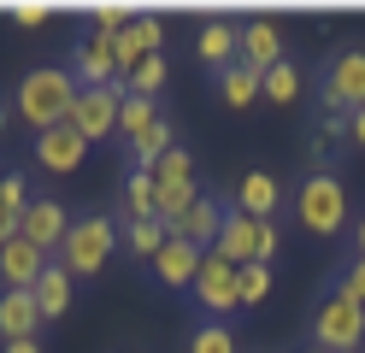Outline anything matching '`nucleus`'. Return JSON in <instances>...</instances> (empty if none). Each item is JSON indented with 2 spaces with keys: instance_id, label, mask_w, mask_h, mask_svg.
Here are the masks:
<instances>
[{
  "instance_id": "1",
  "label": "nucleus",
  "mask_w": 365,
  "mask_h": 353,
  "mask_svg": "<svg viewBox=\"0 0 365 353\" xmlns=\"http://www.w3.org/2000/svg\"><path fill=\"white\" fill-rule=\"evenodd\" d=\"M71 101H77V77L65 65H36L12 88V118L30 135H41V130H59L65 118H71Z\"/></svg>"
},
{
  "instance_id": "2",
  "label": "nucleus",
  "mask_w": 365,
  "mask_h": 353,
  "mask_svg": "<svg viewBox=\"0 0 365 353\" xmlns=\"http://www.w3.org/2000/svg\"><path fill=\"white\" fill-rule=\"evenodd\" d=\"M294 224H301L307 235H348L354 224V206H348V183H341L330 165L324 171H307L301 183H294Z\"/></svg>"
},
{
  "instance_id": "3",
  "label": "nucleus",
  "mask_w": 365,
  "mask_h": 353,
  "mask_svg": "<svg viewBox=\"0 0 365 353\" xmlns=\"http://www.w3.org/2000/svg\"><path fill=\"white\" fill-rule=\"evenodd\" d=\"M112 253H118V224H112V212H83V218H71V230H65L53 259L71 277H101Z\"/></svg>"
},
{
  "instance_id": "4",
  "label": "nucleus",
  "mask_w": 365,
  "mask_h": 353,
  "mask_svg": "<svg viewBox=\"0 0 365 353\" xmlns=\"http://www.w3.org/2000/svg\"><path fill=\"white\" fill-rule=\"evenodd\" d=\"M212 253H224L230 265H277V253H283V230L277 224H259V218H247V212H224V230H218V242Z\"/></svg>"
},
{
  "instance_id": "5",
  "label": "nucleus",
  "mask_w": 365,
  "mask_h": 353,
  "mask_svg": "<svg viewBox=\"0 0 365 353\" xmlns=\"http://www.w3.org/2000/svg\"><path fill=\"white\" fill-rule=\"evenodd\" d=\"M312 347L318 353H359L365 347V312L348 295H336V289L318 295V306H312Z\"/></svg>"
},
{
  "instance_id": "6",
  "label": "nucleus",
  "mask_w": 365,
  "mask_h": 353,
  "mask_svg": "<svg viewBox=\"0 0 365 353\" xmlns=\"http://www.w3.org/2000/svg\"><path fill=\"white\" fill-rule=\"evenodd\" d=\"M365 106V47H336L318 71V112H359Z\"/></svg>"
},
{
  "instance_id": "7",
  "label": "nucleus",
  "mask_w": 365,
  "mask_h": 353,
  "mask_svg": "<svg viewBox=\"0 0 365 353\" xmlns=\"http://www.w3.org/2000/svg\"><path fill=\"white\" fill-rule=\"evenodd\" d=\"M118 106H124V88L112 83V88H77V101H71V124L88 148L95 141H118Z\"/></svg>"
},
{
  "instance_id": "8",
  "label": "nucleus",
  "mask_w": 365,
  "mask_h": 353,
  "mask_svg": "<svg viewBox=\"0 0 365 353\" xmlns=\"http://www.w3.org/2000/svg\"><path fill=\"white\" fill-rule=\"evenodd\" d=\"M195 306L207 318H230V312H242V289H236V265L224 253H212L207 247V259H200V277H195Z\"/></svg>"
},
{
  "instance_id": "9",
  "label": "nucleus",
  "mask_w": 365,
  "mask_h": 353,
  "mask_svg": "<svg viewBox=\"0 0 365 353\" xmlns=\"http://www.w3.org/2000/svg\"><path fill=\"white\" fill-rule=\"evenodd\" d=\"M289 59V47H283V30H277V18H265V12H254V18H242L236 24V65H247V71H265L271 65H283Z\"/></svg>"
},
{
  "instance_id": "10",
  "label": "nucleus",
  "mask_w": 365,
  "mask_h": 353,
  "mask_svg": "<svg viewBox=\"0 0 365 353\" xmlns=\"http://www.w3.org/2000/svg\"><path fill=\"white\" fill-rule=\"evenodd\" d=\"M112 41H118V36H106V30H88L83 41H71V59H65V71L77 77V88H112V83H118Z\"/></svg>"
},
{
  "instance_id": "11",
  "label": "nucleus",
  "mask_w": 365,
  "mask_h": 353,
  "mask_svg": "<svg viewBox=\"0 0 365 353\" xmlns=\"http://www.w3.org/2000/svg\"><path fill=\"white\" fill-rule=\"evenodd\" d=\"M30 159L41 165V177H77L83 159H88V141H83L71 124H59V130H41V135L30 141Z\"/></svg>"
},
{
  "instance_id": "12",
  "label": "nucleus",
  "mask_w": 365,
  "mask_h": 353,
  "mask_svg": "<svg viewBox=\"0 0 365 353\" xmlns=\"http://www.w3.org/2000/svg\"><path fill=\"white\" fill-rule=\"evenodd\" d=\"M230 206L247 212V218H259V224H277L283 206H289V188L271 177V171H247V177L230 188Z\"/></svg>"
},
{
  "instance_id": "13",
  "label": "nucleus",
  "mask_w": 365,
  "mask_h": 353,
  "mask_svg": "<svg viewBox=\"0 0 365 353\" xmlns=\"http://www.w3.org/2000/svg\"><path fill=\"white\" fill-rule=\"evenodd\" d=\"M65 230H71V212H65L53 195H36L30 206H24V218H18V235H24V242H36L41 253H59V242H65Z\"/></svg>"
},
{
  "instance_id": "14",
  "label": "nucleus",
  "mask_w": 365,
  "mask_h": 353,
  "mask_svg": "<svg viewBox=\"0 0 365 353\" xmlns=\"http://www.w3.org/2000/svg\"><path fill=\"white\" fill-rule=\"evenodd\" d=\"M200 259H207V253H200L195 242L171 235V242L153 253V265H148V271H153V282H159V289H195V277H200Z\"/></svg>"
},
{
  "instance_id": "15",
  "label": "nucleus",
  "mask_w": 365,
  "mask_h": 353,
  "mask_svg": "<svg viewBox=\"0 0 365 353\" xmlns=\"http://www.w3.org/2000/svg\"><path fill=\"white\" fill-rule=\"evenodd\" d=\"M41 271H48V253H41L36 242H24V235H12L6 247H0V289H36Z\"/></svg>"
},
{
  "instance_id": "16",
  "label": "nucleus",
  "mask_w": 365,
  "mask_h": 353,
  "mask_svg": "<svg viewBox=\"0 0 365 353\" xmlns=\"http://www.w3.org/2000/svg\"><path fill=\"white\" fill-rule=\"evenodd\" d=\"M30 336H41V306H36V295L0 289V347H6V342H30Z\"/></svg>"
},
{
  "instance_id": "17",
  "label": "nucleus",
  "mask_w": 365,
  "mask_h": 353,
  "mask_svg": "<svg viewBox=\"0 0 365 353\" xmlns=\"http://www.w3.org/2000/svg\"><path fill=\"white\" fill-rule=\"evenodd\" d=\"M224 212H230V200H218V195H200L189 212H182V224L171 235H182V242H195L200 253H207L218 242V230H224Z\"/></svg>"
},
{
  "instance_id": "18",
  "label": "nucleus",
  "mask_w": 365,
  "mask_h": 353,
  "mask_svg": "<svg viewBox=\"0 0 365 353\" xmlns=\"http://www.w3.org/2000/svg\"><path fill=\"white\" fill-rule=\"evenodd\" d=\"M195 59L207 65L212 77H218L224 65H236V24H230V18H207V24L195 30Z\"/></svg>"
},
{
  "instance_id": "19",
  "label": "nucleus",
  "mask_w": 365,
  "mask_h": 353,
  "mask_svg": "<svg viewBox=\"0 0 365 353\" xmlns=\"http://www.w3.org/2000/svg\"><path fill=\"white\" fill-rule=\"evenodd\" d=\"M36 306H41V324H53V318H65L71 312V295H77V277L59 265V259H48V271H41V282H36Z\"/></svg>"
},
{
  "instance_id": "20",
  "label": "nucleus",
  "mask_w": 365,
  "mask_h": 353,
  "mask_svg": "<svg viewBox=\"0 0 365 353\" xmlns=\"http://www.w3.org/2000/svg\"><path fill=\"white\" fill-rule=\"evenodd\" d=\"M153 218V171H130L124 188H118V206H112V224H142Z\"/></svg>"
},
{
  "instance_id": "21",
  "label": "nucleus",
  "mask_w": 365,
  "mask_h": 353,
  "mask_svg": "<svg viewBox=\"0 0 365 353\" xmlns=\"http://www.w3.org/2000/svg\"><path fill=\"white\" fill-rule=\"evenodd\" d=\"M159 118H165V112H159V101H148V94H124V106H118V141H124V148L148 141Z\"/></svg>"
},
{
  "instance_id": "22",
  "label": "nucleus",
  "mask_w": 365,
  "mask_h": 353,
  "mask_svg": "<svg viewBox=\"0 0 365 353\" xmlns=\"http://www.w3.org/2000/svg\"><path fill=\"white\" fill-rule=\"evenodd\" d=\"M307 94V71L294 65V59H283V65H271L265 77H259V101H271V106H294Z\"/></svg>"
},
{
  "instance_id": "23",
  "label": "nucleus",
  "mask_w": 365,
  "mask_h": 353,
  "mask_svg": "<svg viewBox=\"0 0 365 353\" xmlns=\"http://www.w3.org/2000/svg\"><path fill=\"white\" fill-rule=\"evenodd\" d=\"M171 242V230L159 224V218H142V224H124L118 230V247L130 253V259H142V265H153V253Z\"/></svg>"
},
{
  "instance_id": "24",
  "label": "nucleus",
  "mask_w": 365,
  "mask_h": 353,
  "mask_svg": "<svg viewBox=\"0 0 365 353\" xmlns=\"http://www.w3.org/2000/svg\"><path fill=\"white\" fill-rule=\"evenodd\" d=\"M218 101L230 106V112H247L259 101V71H247V65H224L218 71Z\"/></svg>"
},
{
  "instance_id": "25",
  "label": "nucleus",
  "mask_w": 365,
  "mask_h": 353,
  "mask_svg": "<svg viewBox=\"0 0 365 353\" xmlns=\"http://www.w3.org/2000/svg\"><path fill=\"white\" fill-rule=\"evenodd\" d=\"M348 148V112H318V130L307 141V153H312V171H318V159H330Z\"/></svg>"
},
{
  "instance_id": "26",
  "label": "nucleus",
  "mask_w": 365,
  "mask_h": 353,
  "mask_svg": "<svg viewBox=\"0 0 365 353\" xmlns=\"http://www.w3.org/2000/svg\"><path fill=\"white\" fill-rule=\"evenodd\" d=\"M124 41L135 47V53H159V47H165V18L159 12H135L124 24Z\"/></svg>"
},
{
  "instance_id": "27",
  "label": "nucleus",
  "mask_w": 365,
  "mask_h": 353,
  "mask_svg": "<svg viewBox=\"0 0 365 353\" xmlns=\"http://www.w3.org/2000/svg\"><path fill=\"white\" fill-rule=\"evenodd\" d=\"M153 183H195V153L182 148V141H177L171 153H159L153 159Z\"/></svg>"
},
{
  "instance_id": "28",
  "label": "nucleus",
  "mask_w": 365,
  "mask_h": 353,
  "mask_svg": "<svg viewBox=\"0 0 365 353\" xmlns=\"http://www.w3.org/2000/svg\"><path fill=\"white\" fill-rule=\"evenodd\" d=\"M271 282H277V271H271V265H242V271H236V289H242V312H247V306H259V300L271 295Z\"/></svg>"
},
{
  "instance_id": "29",
  "label": "nucleus",
  "mask_w": 365,
  "mask_h": 353,
  "mask_svg": "<svg viewBox=\"0 0 365 353\" xmlns=\"http://www.w3.org/2000/svg\"><path fill=\"white\" fill-rule=\"evenodd\" d=\"M30 200H36L30 171H18V165H12V171H0V206H12L18 218H24V206H30Z\"/></svg>"
},
{
  "instance_id": "30",
  "label": "nucleus",
  "mask_w": 365,
  "mask_h": 353,
  "mask_svg": "<svg viewBox=\"0 0 365 353\" xmlns=\"http://www.w3.org/2000/svg\"><path fill=\"white\" fill-rule=\"evenodd\" d=\"M330 289H336V295H348V300L359 306V312H365V259H354V253H348V259H341V271H336V282H330Z\"/></svg>"
},
{
  "instance_id": "31",
  "label": "nucleus",
  "mask_w": 365,
  "mask_h": 353,
  "mask_svg": "<svg viewBox=\"0 0 365 353\" xmlns=\"http://www.w3.org/2000/svg\"><path fill=\"white\" fill-rule=\"evenodd\" d=\"M189 353H236L230 324H200L195 336H189Z\"/></svg>"
},
{
  "instance_id": "32",
  "label": "nucleus",
  "mask_w": 365,
  "mask_h": 353,
  "mask_svg": "<svg viewBox=\"0 0 365 353\" xmlns=\"http://www.w3.org/2000/svg\"><path fill=\"white\" fill-rule=\"evenodd\" d=\"M6 18H12V24H24V30H36V24H48V18H53V6H41V0H12Z\"/></svg>"
},
{
  "instance_id": "33",
  "label": "nucleus",
  "mask_w": 365,
  "mask_h": 353,
  "mask_svg": "<svg viewBox=\"0 0 365 353\" xmlns=\"http://www.w3.org/2000/svg\"><path fill=\"white\" fill-rule=\"evenodd\" d=\"M348 148H359V153H365V106H359V112H348Z\"/></svg>"
},
{
  "instance_id": "34",
  "label": "nucleus",
  "mask_w": 365,
  "mask_h": 353,
  "mask_svg": "<svg viewBox=\"0 0 365 353\" xmlns=\"http://www.w3.org/2000/svg\"><path fill=\"white\" fill-rule=\"evenodd\" d=\"M12 235H18V212H12V206H0V247H6Z\"/></svg>"
},
{
  "instance_id": "35",
  "label": "nucleus",
  "mask_w": 365,
  "mask_h": 353,
  "mask_svg": "<svg viewBox=\"0 0 365 353\" xmlns=\"http://www.w3.org/2000/svg\"><path fill=\"white\" fill-rule=\"evenodd\" d=\"M0 353H48V347H41V336H30V342H6Z\"/></svg>"
},
{
  "instance_id": "36",
  "label": "nucleus",
  "mask_w": 365,
  "mask_h": 353,
  "mask_svg": "<svg viewBox=\"0 0 365 353\" xmlns=\"http://www.w3.org/2000/svg\"><path fill=\"white\" fill-rule=\"evenodd\" d=\"M348 235H354V259H365V212L354 218V230H348Z\"/></svg>"
},
{
  "instance_id": "37",
  "label": "nucleus",
  "mask_w": 365,
  "mask_h": 353,
  "mask_svg": "<svg viewBox=\"0 0 365 353\" xmlns=\"http://www.w3.org/2000/svg\"><path fill=\"white\" fill-rule=\"evenodd\" d=\"M12 124V101H0V130H6Z\"/></svg>"
},
{
  "instance_id": "38",
  "label": "nucleus",
  "mask_w": 365,
  "mask_h": 353,
  "mask_svg": "<svg viewBox=\"0 0 365 353\" xmlns=\"http://www.w3.org/2000/svg\"><path fill=\"white\" fill-rule=\"evenodd\" d=\"M294 353H318V347H294Z\"/></svg>"
},
{
  "instance_id": "39",
  "label": "nucleus",
  "mask_w": 365,
  "mask_h": 353,
  "mask_svg": "<svg viewBox=\"0 0 365 353\" xmlns=\"http://www.w3.org/2000/svg\"><path fill=\"white\" fill-rule=\"evenodd\" d=\"M359 353H365V347H359Z\"/></svg>"
}]
</instances>
